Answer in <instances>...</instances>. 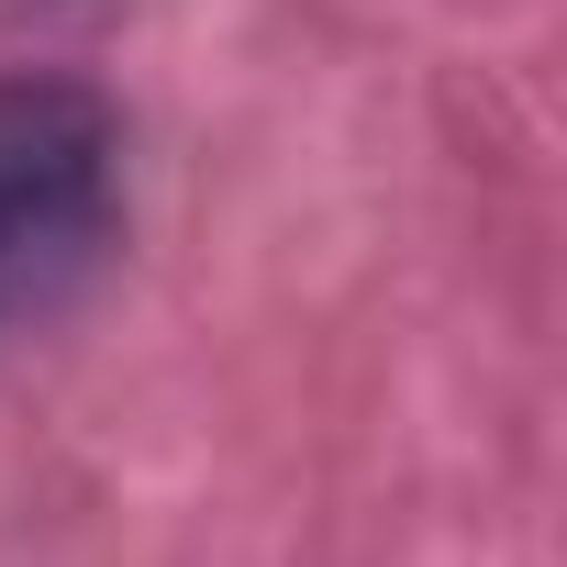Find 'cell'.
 Instances as JSON below:
<instances>
[{"mask_svg": "<svg viewBox=\"0 0 567 567\" xmlns=\"http://www.w3.org/2000/svg\"><path fill=\"white\" fill-rule=\"evenodd\" d=\"M123 245V123L90 79H0V346L101 290Z\"/></svg>", "mask_w": 567, "mask_h": 567, "instance_id": "1", "label": "cell"}]
</instances>
